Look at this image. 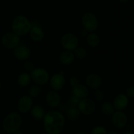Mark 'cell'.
Returning <instances> with one entry per match:
<instances>
[{
  "instance_id": "cell-1",
  "label": "cell",
  "mask_w": 134,
  "mask_h": 134,
  "mask_svg": "<svg viewBox=\"0 0 134 134\" xmlns=\"http://www.w3.org/2000/svg\"><path fill=\"white\" fill-rule=\"evenodd\" d=\"M43 120L47 134H60L65 126L64 114L56 110H50L45 113Z\"/></svg>"
},
{
  "instance_id": "cell-2",
  "label": "cell",
  "mask_w": 134,
  "mask_h": 134,
  "mask_svg": "<svg viewBox=\"0 0 134 134\" xmlns=\"http://www.w3.org/2000/svg\"><path fill=\"white\" fill-rule=\"evenodd\" d=\"M22 124V119L18 113L13 112L8 114L3 120L2 126L4 131L8 133H13L20 130Z\"/></svg>"
},
{
  "instance_id": "cell-3",
  "label": "cell",
  "mask_w": 134,
  "mask_h": 134,
  "mask_svg": "<svg viewBox=\"0 0 134 134\" xmlns=\"http://www.w3.org/2000/svg\"><path fill=\"white\" fill-rule=\"evenodd\" d=\"M32 26L30 20L24 15L16 16L13 19L11 24L13 32L18 36H24L29 34Z\"/></svg>"
},
{
  "instance_id": "cell-4",
  "label": "cell",
  "mask_w": 134,
  "mask_h": 134,
  "mask_svg": "<svg viewBox=\"0 0 134 134\" xmlns=\"http://www.w3.org/2000/svg\"><path fill=\"white\" fill-rule=\"evenodd\" d=\"M30 76L31 80L38 85H45L50 80L49 73L48 71L41 67L34 68L30 72Z\"/></svg>"
},
{
  "instance_id": "cell-5",
  "label": "cell",
  "mask_w": 134,
  "mask_h": 134,
  "mask_svg": "<svg viewBox=\"0 0 134 134\" xmlns=\"http://www.w3.org/2000/svg\"><path fill=\"white\" fill-rule=\"evenodd\" d=\"M61 45L68 51H74L79 45V39L73 33H65L61 38Z\"/></svg>"
},
{
  "instance_id": "cell-6",
  "label": "cell",
  "mask_w": 134,
  "mask_h": 134,
  "mask_svg": "<svg viewBox=\"0 0 134 134\" xmlns=\"http://www.w3.org/2000/svg\"><path fill=\"white\" fill-rule=\"evenodd\" d=\"M82 23L87 32H94L98 27V20L92 13H86L82 17Z\"/></svg>"
},
{
  "instance_id": "cell-7",
  "label": "cell",
  "mask_w": 134,
  "mask_h": 134,
  "mask_svg": "<svg viewBox=\"0 0 134 134\" xmlns=\"http://www.w3.org/2000/svg\"><path fill=\"white\" fill-rule=\"evenodd\" d=\"M79 110L80 112L86 116L91 115L96 110L95 102L90 98H84L80 99L78 104Z\"/></svg>"
},
{
  "instance_id": "cell-8",
  "label": "cell",
  "mask_w": 134,
  "mask_h": 134,
  "mask_svg": "<svg viewBox=\"0 0 134 134\" xmlns=\"http://www.w3.org/2000/svg\"><path fill=\"white\" fill-rule=\"evenodd\" d=\"M20 42V36L14 32H8L1 38V43L4 47L9 49H15Z\"/></svg>"
},
{
  "instance_id": "cell-9",
  "label": "cell",
  "mask_w": 134,
  "mask_h": 134,
  "mask_svg": "<svg viewBox=\"0 0 134 134\" xmlns=\"http://www.w3.org/2000/svg\"><path fill=\"white\" fill-rule=\"evenodd\" d=\"M111 122L115 127L118 129L124 128L128 122L127 116L122 110H117L114 112L111 115Z\"/></svg>"
},
{
  "instance_id": "cell-10",
  "label": "cell",
  "mask_w": 134,
  "mask_h": 134,
  "mask_svg": "<svg viewBox=\"0 0 134 134\" xmlns=\"http://www.w3.org/2000/svg\"><path fill=\"white\" fill-rule=\"evenodd\" d=\"M33 106V100L30 96L24 95L18 99L17 109L21 113H27Z\"/></svg>"
},
{
  "instance_id": "cell-11",
  "label": "cell",
  "mask_w": 134,
  "mask_h": 134,
  "mask_svg": "<svg viewBox=\"0 0 134 134\" xmlns=\"http://www.w3.org/2000/svg\"><path fill=\"white\" fill-rule=\"evenodd\" d=\"M50 85L54 91L63 89L65 84V80L63 74L58 73L52 75L49 80Z\"/></svg>"
},
{
  "instance_id": "cell-12",
  "label": "cell",
  "mask_w": 134,
  "mask_h": 134,
  "mask_svg": "<svg viewBox=\"0 0 134 134\" xmlns=\"http://www.w3.org/2000/svg\"><path fill=\"white\" fill-rule=\"evenodd\" d=\"M128 103H129V99L126 95L120 93L114 99L113 105L115 109L117 110H123L128 106Z\"/></svg>"
},
{
  "instance_id": "cell-13",
  "label": "cell",
  "mask_w": 134,
  "mask_h": 134,
  "mask_svg": "<svg viewBox=\"0 0 134 134\" xmlns=\"http://www.w3.org/2000/svg\"><path fill=\"white\" fill-rule=\"evenodd\" d=\"M86 84L91 89H98L102 85V79L96 74H90L86 77Z\"/></svg>"
},
{
  "instance_id": "cell-14",
  "label": "cell",
  "mask_w": 134,
  "mask_h": 134,
  "mask_svg": "<svg viewBox=\"0 0 134 134\" xmlns=\"http://www.w3.org/2000/svg\"><path fill=\"white\" fill-rule=\"evenodd\" d=\"M14 55L20 60H26L31 55V50L26 45H18L14 51Z\"/></svg>"
},
{
  "instance_id": "cell-15",
  "label": "cell",
  "mask_w": 134,
  "mask_h": 134,
  "mask_svg": "<svg viewBox=\"0 0 134 134\" xmlns=\"http://www.w3.org/2000/svg\"><path fill=\"white\" fill-rule=\"evenodd\" d=\"M46 101L51 107H57L61 103V97L56 91H49L46 95Z\"/></svg>"
},
{
  "instance_id": "cell-16",
  "label": "cell",
  "mask_w": 134,
  "mask_h": 134,
  "mask_svg": "<svg viewBox=\"0 0 134 134\" xmlns=\"http://www.w3.org/2000/svg\"><path fill=\"white\" fill-rule=\"evenodd\" d=\"M72 95L77 97L79 99L86 98L89 95L88 88L82 84H79L78 85L73 87L71 90Z\"/></svg>"
},
{
  "instance_id": "cell-17",
  "label": "cell",
  "mask_w": 134,
  "mask_h": 134,
  "mask_svg": "<svg viewBox=\"0 0 134 134\" xmlns=\"http://www.w3.org/2000/svg\"><path fill=\"white\" fill-rule=\"evenodd\" d=\"M30 36L33 41L35 42H40L44 39V32L43 28L39 26H33L30 30Z\"/></svg>"
},
{
  "instance_id": "cell-18",
  "label": "cell",
  "mask_w": 134,
  "mask_h": 134,
  "mask_svg": "<svg viewBox=\"0 0 134 134\" xmlns=\"http://www.w3.org/2000/svg\"><path fill=\"white\" fill-rule=\"evenodd\" d=\"M75 55L71 51L65 50L60 55V61L64 65H69L75 60Z\"/></svg>"
},
{
  "instance_id": "cell-19",
  "label": "cell",
  "mask_w": 134,
  "mask_h": 134,
  "mask_svg": "<svg viewBox=\"0 0 134 134\" xmlns=\"http://www.w3.org/2000/svg\"><path fill=\"white\" fill-rule=\"evenodd\" d=\"M31 114L35 120H41L44 116V110L41 105H35L31 109Z\"/></svg>"
},
{
  "instance_id": "cell-20",
  "label": "cell",
  "mask_w": 134,
  "mask_h": 134,
  "mask_svg": "<svg viewBox=\"0 0 134 134\" xmlns=\"http://www.w3.org/2000/svg\"><path fill=\"white\" fill-rule=\"evenodd\" d=\"M86 42L91 47H96L99 44L100 39L99 35L94 32H90L86 36Z\"/></svg>"
},
{
  "instance_id": "cell-21",
  "label": "cell",
  "mask_w": 134,
  "mask_h": 134,
  "mask_svg": "<svg viewBox=\"0 0 134 134\" xmlns=\"http://www.w3.org/2000/svg\"><path fill=\"white\" fill-rule=\"evenodd\" d=\"M31 78L30 74L27 72H22L17 78V83L22 87L27 86L30 84Z\"/></svg>"
},
{
  "instance_id": "cell-22",
  "label": "cell",
  "mask_w": 134,
  "mask_h": 134,
  "mask_svg": "<svg viewBox=\"0 0 134 134\" xmlns=\"http://www.w3.org/2000/svg\"><path fill=\"white\" fill-rule=\"evenodd\" d=\"M81 115L78 107H69L66 110V116L69 120L75 121L79 119Z\"/></svg>"
},
{
  "instance_id": "cell-23",
  "label": "cell",
  "mask_w": 134,
  "mask_h": 134,
  "mask_svg": "<svg viewBox=\"0 0 134 134\" xmlns=\"http://www.w3.org/2000/svg\"><path fill=\"white\" fill-rule=\"evenodd\" d=\"M113 105L109 102H105L101 106V111L106 116H111L115 112Z\"/></svg>"
},
{
  "instance_id": "cell-24",
  "label": "cell",
  "mask_w": 134,
  "mask_h": 134,
  "mask_svg": "<svg viewBox=\"0 0 134 134\" xmlns=\"http://www.w3.org/2000/svg\"><path fill=\"white\" fill-rule=\"evenodd\" d=\"M73 54L75 55V57L79 59H83L87 55V51L84 47H77L73 51Z\"/></svg>"
},
{
  "instance_id": "cell-25",
  "label": "cell",
  "mask_w": 134,
  "mask_h": 134,
  "mask_svg": "<svg viewBox=\"0 0 134 134\" xmlns=\"http://www.w3.org/2000/svg\"><path fill=\"white\" fill-rule=\"evenodd\" d=\"M41 93V88L39 87V85H32L31 87L30 88L28 91V93H29V96L32 98V97H37Z\"/></svg>"
},
{
  "instance_id": "cell-26",
  "label": "cell",
  "mask_w": 134,
  "mask_h": 134,
  "mask_svg": "<svg viewBox=\"0 0 134 134\" xmlns=\"http://www.w3.org/2000/svg\"><path fill=\"white\" fill-rule=\"evenodd\" d=\"M107 130L102 126H97L92 130L90 134H107Z\"/></svg>"
},
{
  "instance_id": "cell-27",
  "label": "cell",
  "mask_w": 134,
  "mask_h": 134,
  "mask_svg": "<svg viewBox=\"0 0 134 134\" xmlns=\"http://www.w3.org/2000/svg\"><path fill=\"white\" fill-rule=\"evenodd\" d=\"M80 99L75 96L71 95L68 100V105L69 107H77Z\"/></svg>"
},
{
  "instance_id": "cell-28",
  "label": "cell",
  "mask_w": 134,
  "mask_h": 134,
  "mask_svg": "<svg viewBox=\"0 0 134 134\" xmlns=\"http://www.w3.org/2000/svg\"><path fill=\"white\" fill-rule=\"evenodd\" d=\"M94 97L98 101H102L104 98V93L100 89H96L94 93Z\"/></svg>"
},
{
  "instance_id": "cell-29",
  "label": "cell",
  "mask_w": 134,
  "mask_h": 134,
  "mask_svg": "<svg viewBox=\"0 0 134 134\" xmlns=\"http://www.w3.org/2000/svg\"><path fill=\"white\" fill-rule=\"evenodd\" d=\"M24 68L28 72H31L35 68L34 64L30 61H26L24 63Z\"/></svg>"
},
{
  "instance_id": "cell-30",
  "label": "cell",
  "mask_w": 134,
  "mask_h": 134,
  "mask_svg": "<svg viewBox=\"0 0 134 134\" xmlns=\"http://www.w3.org/2000/svg\"><path fill=\"white\" fill-rule=\"evenodd\" d=\"M126 96L128 98H133L134 97V86H130L127 89Z\"/></svg>"
},
{
  "instance_id": "cell-31",
  "label": "cell",
  "mask_w": 134,
  "mask_h": 134,
  "mask_svg": "<svg viewBox=\"0 0 134 134\" xmlns=\"http://www.w3.org/2000/svg\"><path fill=\"white\" fill-rule=\"evenodd\" d=\"M69 83H70V85H71L72 87H74L79 84V79L77 78V77L73 76V77H71L70 78Z\"/></svg>"
},
{
  "instance_id": "cell-32",
  "label": "cell",
  "mask_w": 134,
  "mask_h": 134,
  "mask_svg": "<svg viewBox=\"0 0 134 134\" xmlns=\"http://www.w3.org/2000/svg\"><path fill=\"white\" fill-rule=\"evenodd\" d=\"M81 35H82V36H87V35H88V32L86 31V30H82V31H81Z\"/></svg>"
},
{
  "instance_id": "cell-33",
  "label": "cell",
  "mask_w": 134,
  "mask_h": 134,
  "mask_svg": "<svg viewBox=\"0 0 134 134\" xmlns=\"http://www.w3.org/2000/svg\"><path fill=\"white\" fill-rule=\"evenodd\" d=\"M107 134H119L116 131H110L109 132H107Z\"/></svg>"
},
{
  "instance_id": "cell-34",
  "label": "cell",
  "mask_w": 134,
  "mask_h": 134,
  "mask_svg": "<svg viewBox=\"0 0 134 134\" xmlns=\"http://www.w3.org/2000/svg\"><path fill=\"white\" fill-rule=\"evenodd\" d=\"M12 134H24V133L22 132V131H19V130H18V131H15V132L13 133H12Z\"/></svg>"
},
{
  "instance_id": "cell-35",
  "label": "cell",
  "mask_w": 134,
  "mask_h": 134,
  "mask_svg": "<svg viewBox=\"0 0 134 134\" xmlns=\"http://www.w3.org/2000/svg\"><path fill=\"white\" fill-rule=\"evenodd\" d=\"M128 1H129V0H119V1L121 3H126L128 2Z\"/></svg>"
},
{
  "instance_id": "cell-36",
  "label": "cell",
  "mask_w": 134,
  "mask_h": 134,
  "mask_svg": "<svg viewBox=\"0 0 134 134\" xmlns=\"http://www.w3.org/2000/svg\"><path fill=\"white\" fill-rule=\"evenodd\" d=\"M124 134H134V133L132 131H127V132L124 133Z\"/></svg>"
},
{
  "instance_id": "cell-37",
  "label": "cell",
  "mask_w": 134,
  "mask_h": 134,
  "mask_svg": "<svg viewBox=\"0 0 134 134\" xmlns=\"http://www.w3.org/2000/svg\"><path fill=\"white\" fill-rule=\"evenodd\" d=\"M76 134H87V133H85V132H83V131H81V132L77 133Z\"/></svg>"
},
{
  "instance_id": "cell-38",
  "label": "cell",
  "mask_w": 134,
  "mask_h": 134,
  "mask_svg": "<svg viewBox=\"0 0 134 134\" xmlns=\"http://www.w3.org/2000/svg\"><path fill=\"white\" fill-rule=\"evenodd\" d=\"M1 83L0 81V90H1Z\"/></svg>"
},
{
  "instance_id": "cell-39",
  "label": "cell",
  "mask_w": 134,
  "mask_h": 134,
  "mask_svg": "<svg viewBox=\"0 0 134 134\" xmlns=\"http://www.w3.org/2000/svg\"><path fill=\"white\" fill-rule=\"evenodd\" d=\"M41 134H47V133H41Z\"/></svg>"
},
{
  "instance_id": "cell-40",
  "label": "cell",
  "mask_w": 134,
  "mask_h": 134,
  "mask_svg": "<svg viewBox=\"0 0 134 134\" xmlns=\"http://www.w3.org/2000/svg\"><path fill=\"white\" fill-rule=\"evenodd\" d=\"M133 82H134V80H133Z\"/></svg>"
}]
</instances>
